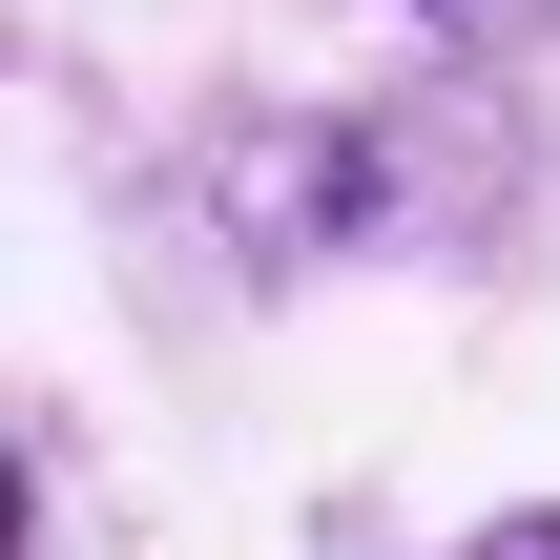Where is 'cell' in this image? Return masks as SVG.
Listing matches in <instances>:
<instances>
[{
	"label": "cell",
	"instance_id": "3957f363",
	"mask_svg": "<svg viewBox=\"0 0 560 560\" xmlns=\"http://www.w3.org/2000/svg\"><path fill=\"white\" fill-rule=\"evenodd\" d=\"M457 560H560V499H540V520H478Z\"/></svg>",
	"mask_w": 560,
	"mask_h": 560
},
{
	"label": "cell",
	"instance_id": "6da1fadb",
	"mask_svg": "<svg viewBox=\"0 0 560 560\" xmlns=\"http://www.w3.org/2000/svg\"><path fill=\"white\" fill-rule=\"evenodd\" d=\"M229 249L249 270H416V249H499L520 229V125L478 83H374V104H291L229 145Z\"/></svg>",
	"mask_w": 560,
	"mask_h": 560
},
{
	"label": "cell",
	"instance_id": "7a4b0ae2",
	"mask_svg": "<svg viewBox=\"0 0 560 560\" xmlns=\"http://www.w3.org/2000/svg\"><path fill=\"white\" fill-rule=\"evenodd\" d=\"M436 42H560V0H416Z\"/></svg>",
	"mask_w": 560,
	"mask_h": 560
}]
</instances>
